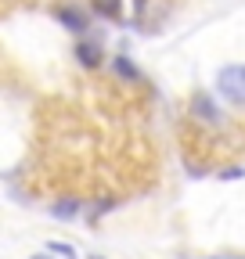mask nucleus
<instances>
[{
	"label": "nucleus",
	"mask_w": 245,
	"mask_h": 259,
	"mask_svg": "<svg viewBox=\"0 0 245 259\" xmlns=\"http://www.w3.org/2000/svg\"><path fill=\"white\" fill-rule=\"evenodd\" d=\"M217 90L227 97L231 105H245V61L224 65L220 76H217Z\"/></svg>",
	"instance_id": "1"
},
{
	"label": "nucleus",
	"mask_w": 245,
	"mask_h": 259,
	"mask_svg": "<svg viewBox=\"0 0 245 259\" xmlns=\"http://www.w3.org/2000/svg\"><path fill=\"white\" fill-rule=\"evenodd\" d=\"M188 112H191L198 122H209V126L220 119V108H217V101H213V97H209L206 90H195V94H191V101H188Z\"/></svg>",
	"instance_id": "2"
},
{
	"label": "nucleus",
	"mask_w": 245,
	"mask_h": 259,
	"mask_svg": "<svg viewBox=\"0 0 245 259\" xmlns=\"http://www.w3.org/2000/svg\"><path fill=\"white\" fill-rule=\"evenodd\" d=\"M58 22L65 25L69 32H87V25H90L87 11H83V8H72V4H65V8H58Z\"/></svg>",
	"instance_id": "3"
},
{
	"label": "nucleus",
	"mask_w": 245,
	"mask_h": 259,
	"mask_svg": "<svg viewBox=\"0 0 245 259\" xmlns=\"http://www.w3.org/2000/svg\"><path fill=\"white\" fill-rule=\"evenodd\" d=\"M76 58H79V65H87V69H98V65H101V47L79 40L76 44Z\"/></svg>",
	"instance_id": "4"
},
{
	"label": "nucleus",
	"mask_w": 245,
	"mask_h": 259,
	"mask_svg": "<svg viewBox=\"0 0 245 259\" xmlns=\"http://www.w3.org/2000/svg\"><path fill=\"white\" fill-rule=\"evenodd\" d=\"M112 69H115V76L130 79V83H137V79H141V69H137V65H134L130 58H123V54H119V58L112 61Z\"/></svg>",
	"instance_id": "5"
},
{
	"label": "nucleus",
	"mask_w": 245,
	"mask_h": 259,
	"mask_svg": "<svg viewBox=\"0 0 245 259\" xmlns=\"http://www.w3.org/2000/svg\"><path fill=\"white\" fill-rule=\"evenodd\" d=\"M51 212H54L58 220H72V216L79 212V202H76V198H61V202L51 205Z\"/></svg>",
	"instance_id": "6"
},
{
	"label": "nucleus",
	"mask_w": 245,
	"mask_h": 259,
	"mask_svg": "<svg viewBox=\"0 0 245 259\" xmlns=\"http://www.w3.org/2000/svg\"><path fill=\"white\" fill-rule=\"evenodd\" d=\"M94 11L105 18H123V4L119 0H94Z\"/></svg>",
	"instance_id": "7"
},
{
	"label": "nucleus",
	"mask_w": 245,
	"mask_h": 259,
	"mask_svg": "<svg viewBox=\"0 0 245 259\" xmlns=\"http://www.w3.org/2000/svg\"><path fill=\"white\" fill-rule=\"evenodd\" d=\"M47 252H51V255H65V259H76V248H72L69 241H51V245H47Z\"/></svg>",
	"instance_id": "8"
},
{
	"label": "nucleus",
	"mask_w": 245,
	"mask_h": 259,
	"mask_svg": "<svg viewBox=\"0 0 245 259\" xmlns=\"http://www.w3.org/2000/svg\"><path fill=\"white\" fill-rule=\"evenodd\" d=\"M33 259H51V255H47V252H44V255H33Z\"/></svg>",
	"instance_id": "9"
},
{
	"label": "nucleus",
	"mask_w": 245,
	"mask_h": 259,
	"mask_svg": "<svg viewBox=\"0 0 245 259\" xmlns=\"http://www.w3.org/2000/svg\"><path fill=\"white\" fill-rule=\"evenodd\" d=\"M90 259H101V255H90Z\"/></svg>",
	"instance_id": "10"
},
{
	"label": "nucleus",
	"mask_w": 245,
	"mask_h": 259,
	"mask_svg": "<svg viewBox=\"0 0 245 259\" xmlns=\"http://www.w3.org/2000/svg\"><path fill=\"white\" fill-rule=\"evenodd\" d=\"M220 259H227V255H220Z\"/></svg>",
	"instance_id": "11"
}]
</instances>
